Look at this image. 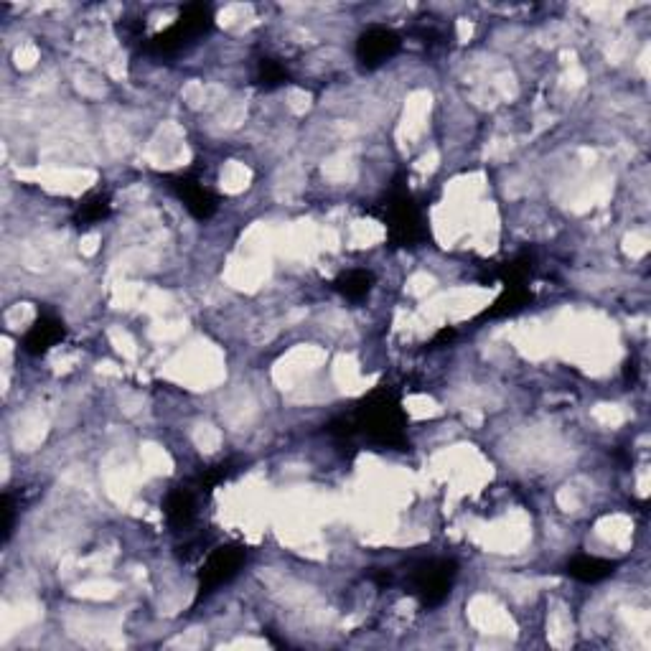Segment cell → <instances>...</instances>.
<instances>
[{
	"label": "cell",
	"mask_w": 651,
	"mask_h": 651,
	"mask_svg": "<svg viewBox=\"0 0 651 651\" xmlns=\"http://www.w3.org/2000/svg\"><path fill=\"white\" fill-rule=\"evenodd\" d=\"M163 512H166V519L171 527L184 529L194 522L196 517V496L191 489H173L166 494V501H163Z\"/></svg>",
	"instance_id": "9"
},
{
	"label": "cell",
	"mask_w": 651,
	"mask_h": 651,
	"mask_svg": "<svg viewBox=\"0 0 651 651\" xmlns=\"http://www.w3.org/2000/svg\"><path fill=\"white\" fill-rule=\"evenodd\" d=\"M64 336H67V326L59 318L39 316L34 321V326L23 336V351L31 354V357H41L49 349H54Z\"/></svg>",
	"instance_id": "8"
},
{
	"label": "cell",
	"mask_w": 651,
	"mask_h": 651,
	"mask_svg": "<svg viewBox=\"0 0 651 651\" xmlns=\"http://www.w3.org/2000/svg\"><path fill=\"white\" fill-rule=\"evenodd\" d=\"M171 189L176 191V196L184 201V206L196 219H209L217 212L219 199L201 181L191 179V176H179V179L171 181Z\"/></svg>",
	"instance_id": "7"
},
{
	"label": "cell",
	"mask_w": 651,
	"mask_h": 651,
	"mask_svg": "<svg viewBox=\"0 0 651 651\" xmlns=\"http://www.w3.org/2000/svg\"><path fill=\"white\" fill-rule=\"evenodd\" d=\"M351 420H354L357 433H364L372 443L387 448L407 446V415L400 405V397L387 387L374 390L357 407Z\"/></svg>",
	"instance_id": "1"
},
{
	"label": "cell",
	"mask_w": 651,
	"mask_h": 651,
	"mask_svg": "<svg viewBox=\"0 0 651 651\" xmlns=\"http://www.w3.org/2000/svg\"><path fill=\"white\" fill-rule=\"evenodd\" d=\"M334 288L349 301H362L374 288V275L369 270H346L334 280Z\"/></svg>",
	"instance_id": "12"
},
{
	"label": "cell",
	"mask_w": 651,
	"mask_h": 651,
	"mask_svg": "<svg viewBox=\"0 0 651 651\" xmlns=\"http://www.w3.org/2000/svg\"><path fill=\"white\" fill-rule=\"evenodd\" d=\"M613 573H616V562L596 555H578L568 562V575L580 583H601Z\"/></svg>",
	"instance_id": "10"
},
{
	"label": "cell",
	"mask_w": 651,
	"mask_h": 651,
	"mask_svg": "<svg viewBox=\"0 0 651 651\" xmlns=\"http://www.w3.org/2000/svg\"><path fill=\"white\" fill-rule=\"evenodd\" d=\"M110 212H112L110 194H107V191H92V194H87L82 201H79L74 219H77L79 227H95V224H100L102 219L110 217Z\"/></svg>",
	"instance_id": "11"
},
{
	"label": "cell",
	"mask_w": 651,
	"mask_h": 651,
	"mask_svg": "<svg viewBox=\"0 0 651 651\" xmlns=\"http://www.w3.org/2000/svg\"><path fill=\"white\" fill-rule=\"evenodd\" d=\"M13 532V507H11V496H3V535H6V540L11 537Z\"/></svg>",
	"instance_id": "14"
},
{
	"label": "cell",
	"mask_w": 651,
	"mask_h": 651,
	"mask_svg": "<svg viewBox=\"0 0 651 651\" xmlns=\"http://www.w3.org/2000/svg\"><path fill=\"white\" fill-rule=\"evenodd\" d=\"M456 575V560L433 557V560L418 562V565L407 573V583H410V590L420 598L423 606H440V603L448 598V593H451L453 583H456Z\"/></svg>",
	"instance_id": "3"
},
{
	"label": "cell",
	"mask_w": 651,
	"mask_h": 651,
	"mask_svg": "<svg viewBox=\"0 0 651 651\" xmlns=\"http://www.w3.org/2000/svg\"><path fill=\"white\" fill-rule=\"evenodd\" d=\"M400 36L390 28L372 26L367 28L357 41V59L362 62V67L377 69L382 67L384 62H390L392 56L400 51Z\"/></svg>",
	"instance_id": "6"
},
{
	"label": "cell",
	"mask_w": 651,
	"mask_h": 651,
	"mask_svg": "<svg viewBox=\"0 0 651 651\" xmlns=\"http://www.w3.org/2000/svg\"><path fill=\"white\" fill-rule=\"evenodd\" d=\"M379 219L397 247H415L425 240L423 217L405 186H392L384 204H379Z\"/></svg>",
	"instance_id": "2"
},
{
	"label": "cell",
	"mask_w": 651,
	"mask_h": 651,
	"mask_svg": "<svg viewBox=\"0 0 651 651\" xmlns=\"http://www.w3.org/2000/svg\"><path fill=\"white\" fill-rule=\"evenodd\" d=\"M257 79H260L262 87L273 90V87H280V84L288 82V69L280 62H275V59H262L260 69H257Z\"/></svg>",
	"instance_id": "13"
},
{
	"label": "cell",
	"mask_w": 651,
	"mask_h": 651,
	"mask_svg": "<svg viewBox=\"0 0 651 651\" xmlns=\"http://www.w3.org/2000/svg\"><path fill=\"white\" fill-rule=\"evenodd\" d=\"M245 560H247V550L240 545L217 547V550L209 552V557H206L204 568H201V575H199V598L212 596L214 590L227 585L234 575L240 573Z\"/></svg>",
	"instance_id": "5"
},
{
	"label": "cell",
	"mask_w": 651,
	"mask_h": 651,
	"mask_svg": "<svg viewBox=\"0 0 651 651\" xmlns=\"http://www.w3.org/2000/svg\"><path fill=\"white\" fill-rule=\"evenodd\" d=\"M212 26H214L212 8L201 6V3H196V6H186L179 21L151 41V49L156 51V54H176V51L186 49L194 39L209 34Z\"/></svg>",
	"instance_id": "4"
}]
</instances>
